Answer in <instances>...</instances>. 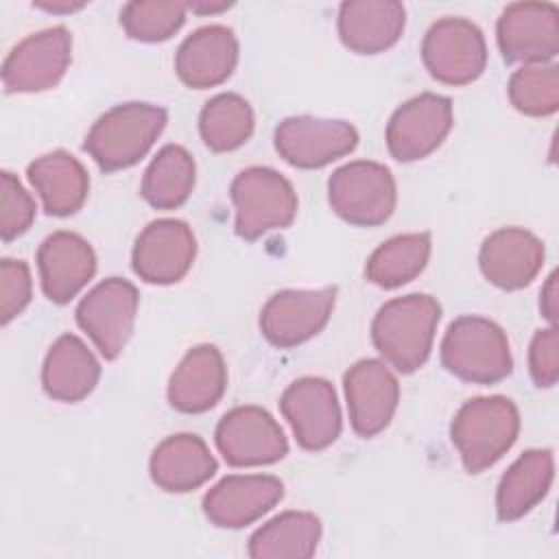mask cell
<instances>
[{
	"label": "cell",
	"instance_id": "obj_34",
	"mask_svg": "<svg viewBox=\"0 0 559 559\" xmlns=\"http://www.w3.org/2000/svg\"><path fill=\"white\" fill-rule=\"evenodd\" d=\"M0 236L4 242L22 236L35 218V201L9 170L0 177Z\"/></svg>",
	"mask_w": 559,
	"mask_h": 559
},
{
	"label": "cell",
	"instance_id": "obj_39",
	"mask_svg": "<svg viewBox=\"0 0 559 559\" xmlns=\"http://www.w3.org/2000/svg\"><path fill=\"white\" fill-rule=\"evenodd\" d=\"M186 7L192 11H199V13H218V11H225L229 4L221 2V4H186Z\"/></svg>",
	"mask_w": 559,
	"mask_h": 559
},
{
	"label": "cell",
	"instance_id": "obj_11",
	"mask_svg": "<svg viewBox=\"0 0 559 559\" xmlns=\"http://www.w3.org/2000/svg\"><path fill=\"white\" fill-rule=\"evenodd\" d=\"M358 144L356 129L345 120L293 116L277 124L275 148L295 168H321L352 153Z\"/></svg>",
	"mask_w": 559,
	"mask_h": 559
},
{
	"label": "cell",
	"instance_id": "obj_28",
	"mask_svg": "<svg viewBox=\"0 0 559 559\" xmlns=\"http://www.w3.org/2000/svg\"><path fill=\"white\" fill-rule=\"evenodd\" d=\"M321 539V520L308 511H286L269 520L249 539L253 559H306Z\"/></svg>",
	"mask_w": 559,
	"mask_h": 559
},
{
	"label": "cell",
	"instance_id": "obj_15",
	"mask_svg": "<svg viewBox=\"0 0 559 559\" xmlns=\"http://www.w3.org/2000/svg\"><path fill=\"white\" fill-rule=\"evenodd\" d=\"M282 415L304 450L332 445L341 432V408L334 386L323 378L295 380L280 400Z\"/></svg>",
	"mask_w": 559,
	"mask_h": 559
},
{
	"label": "cell",
	"instance_id": "obj_7",
	"mask_svg": "<svg viewBox=\"0 0 559 559\" xmlns=\"http://www.w3.org/2000/svg\"><path fill=\"white\" fill-rule=\"evenodd\" d=\"M421 59L432 79L445 85H467L487 66L480 28L463 17L437 20L421 44Z\"/></svg>",
	"mask_w": 559,
	"mask_h": 559
},
{
	"label": "cell",
	"instance_id": "obj_38",
	"mask_svg": "<svg viewBox=\"0 0 559 559\" xmlns=\"http://www.w3.org/2000/svg\"><path fill=\"white\" fill-rule=\"evenodd\" d=\"M37 7H41V9H46V11H52V13H59V11L70 13V11L81 9L83 2H39Z\"/></svg>",
	"mask_w": 559,
	"mask_h": 559
},
{
	"label": "cell",
	"instance_id": "obj_19",
	"mask_svg": "<svg viewBox=\"0 0 559 559\" xmlns=\"http://www.w3.org/2000/svg\"><path fill=\"white\" fill-rule=\"evenodd\" d=\"M478 264L487 282L502 290L528 286L544 264L542 240L520 227H502L485 238Z\"/></svg>",
	"mask_w": 559,
	"mask_h": 559
},
{
	"label": "cell",
	"instance_id": "obj_30",
	"mask_svg": "<svg viewBox=\"0 0 559 559\" xmlns=\"http://www.w3.org/2000/svg\"><path fill=\"white\" fill-rule=\"evenodd\" d=\"M430 236L402 234L382 242L367 260L365 275L380 288H397L415 280L428 264Z\"/></svg>",
	"mask_w": 559,
	"mask_h": 559
},
{
	"label": "cell",
	"instance_id": "obj_23",
	"mask_svg": "<svg viewBox=\"0 0 559 559\" xmlns=\"http://www.w3.org/2000/svg\"><path fill=\"white\" fill-rule=\"evenodd\" d=\"M227 369L214 345L192 347L168 382V402L181 413H205L225 393Z\"/></svg>",
	"mask_w": 559,
	"mask_h": 559
},
{
	"label": "cell",
	"instance_id": "obj_20",
	"mask_svg": "<svg viewBox=\"0 0 559 559\" xmlns=\"http://www.w3.org/2000/svg\"><path fill=\"white\" fill-rule=\"evenodd\" d=\"M37 269L44 295L55 304H68L92 280L96 255L79 234L55 231L39 245Z\"/></svg>",
	"mask_w": 559,
	"mask_h": 559
},
{
	"label": "cell",
	"instance_id": "obj_17",
	"mask_svg": "<svg viewBox=\"0 0 559 559\" xmlns=\"http://www.w3.org/2000/svg\"><path fill=\"white\" fill-rule=\"evenodd\" d=\"M343 384L354 432L362 439L382 432L400 400V384L391 369L382 360L365 358L347 369Z\"/></svg>",
	"mask_w": 559,
	"mask_h": 559
},
{
	"label": "cell",
	"instance_id": "obj_33",
	"mask_svg": "<svg viewBox=\"0 0 559 559\" xmlns=\"http://www.w3.org/2000/svg\"><path fill=\"white\" fill-rule=\"evenodd\" d=\"M186 9L181 2H129L120 11V24L131 39L164 41L181 28Z\"/></svg>",
	"mask_w": 559,
	"mask_h": 559
},
{
	"label": "cell",
	"instance_id": "obj_37",
	"mask_svg": "<svg viewBox=\"0 0 559 559\" xmlns=\"http://www.w3.org/2000/svg\"><path fill=\"white\" fill-rule=\"evenodd\" d=\"M539 308H542V314L555 325V321H557V275L555 273L548 277L546 286L542 288Z\"/></svg>",
	"mask_w": 559,
	"mask_h": 559
},
{
	"label": "cell",
	"instance_id": "obj_25",
	"mask_svg": "<svg viewBox=\"0 0 559 559\" xmlns=\"http://www.w3.org/2000/svg\"><path fill=\"white\" fill-rule=\"evenodd\" d=\"M100 378V365L87 345L74 336H59L46 354L41 367L44 391L57 402H81Z\"/></svg>",
	"mask_w": 559,
	"mask_h": 559
},
{
	"label": "cell",
	"instance_id": "obj_21",
	"mask_svg": "<svg viewBox=\"0 0 559 559\" xmlns=\"http://www.w3.org/2000/svg\"><path fill=\"white\" fill-rule=\"evenodd\" d=\"M238 63V41L231 28L212 24L183 39L175 57L179 79L194 90L221 85Z\"/></svg>",
	"mask_w": 559,
	"mask_h": 559
},
{
	"label": "cell",
	"instance_id": "obj_5",
	"mask_svg": "<svg viewBox=\"0 0 559 559\" xmlns=\"http://www.w3.org/2000/svg\"><path fill=\"white\" fill-rule=\"evenodd\" d=\"M236 234L255 240L273 229H284L297 214V194L286 177L266 166H251L231 181Z\"/></svg>",
	"mask_w": 559,
	"mask_h": 559
},
{
	"label": "cell",
	"instance_id": "obj_4",
	"mask_svg": "<svg viewBox=\"0 0 559 559\" xmlns=\"http://www.w3.org/2000/svg\"><path fill=\"white\" fill-rule=\"evenodd\" d=\"M441 362L456 378L476 384H493L513 369L502 328L474 314L459 317L448 325L441 343Z\"/></svg>",
	"mask_w": 559,
	"mask_h": 559
},
{
	"label": "cell",
	"instance_id": "obj_32",
	"mask_svg": "<svg viewBox=\"0 0 559 559\" xmlns=\"http://www.w3.org/2000/svg\"><path fill=\"white\" fill-rule=\"evenodd\" d=\"M511 105L526 116H550L559 107V68L552 61L524 63L509 79Z\"/></svg>",
	"mask_w": 559,
	"mask_h": 559
},
{
	"label": "cell",
	"instance_id": "obj_22",
	"mask_svg": "<svg viewBox=\"0 0 559 559\" xmlns=\"http://www.w3.org/2000/svg\"><path fill=\"white\" fill-rule=\"evenodd\" d=\"M406 24V11L395 0H352L338 9L341 41L358 55L391 48Z\"/></svg>",
	"mask_w": 559,
	"mask_h": 559
},
{
	"label": "cell",
	"instance_id": "obj_18",
	"mask_svg": "<svg viewBox=\"0 0 559 559\" xmlns=\"http://www.w3.org/2000/svg\"><path fill=\"white\" fill-rule=\"evenodd\" d=\"M284 496V485L275 476L247 474L227 476L203 498V513L221 528H242L269 513Z\"/></svg>",
	"mask_w": 559,
	"mask_h": 559
},
{
	"label": "cell",
	"instance_id": "obj_26",
	"mask_svg": "<svg viewBox=\"0 0 559 559\" xmlns=\"http://www.w3.org/2000/svg\"><path fill=\"white\" fill-rule=\"evenodd\" d=\"M26 175L39 192L44 210L52 216H70L79 212L87 199V170L66 151H52L37 157L28 164Z\"/></svg>",
	"mask_w": 559,
	"mask_h": 559
},
{
	"label": "cell",
	"instance_id": "obj_1",
	"mask_svg": "<svg viewBox=\"0 0 559 559\" xmlns=\"http://www.w3.org/2000/svg\"><path fill=\"white\" fill-rule=\"evenodd\" d=\"M439 319L441 306L430 295L391 299L373 317V345L391 367L413 373L430 356Z\"/></svg>",
	"mask_w": 559,
	"mask_h": 559
},
{
	"label": "cell",
	"instance_id": "obj_36",
	"mask_svg": "<svg viewBox=\"0 0 559 559\" xmlns=\"http://www.w3.org/2000/svg\"><path fill=\"white\" fill-rule=\"evenodd\" d=\"M528 367L537 386H555L559 378V334L555 325L533 336Z\"/></svg>",
	"mask_w": 559,
	"mask_h": 559
},
{
	"label": "cell",
	"instance_id": "obj_13",
	"mask_svg": "<svg viewBox=\"0 0 559 559\" xmlns=\"http://www.w3.org/2000/svg\"><path fill=\"white\" fill-rule=\"evenodd\" d=\"M452 129V103L439 94H419L406 100L386 124V148L397 162L430 155Z\"/></svg>",
	"mask_w": 559,
	"mask_h": 559
},
{
	"label": "cell",
	"instance_id": "obj_29",
	"mask_svg": "<svg viewBox=\"0 0 559 559\" xmlns=\"http://www.w3.org/2000/svg\"><path fill=\"white\" fill-rule=\"evenodd\" d=\"M194 188V159L177 144H166L148 164L142 179V197L155 210H175L188 201Z\"/></svg>",
	"mask_w": 559,
	"mask_h": 559
},
{
	"label": "cell",
	"instance_id": "obj_27",
	"mask_svg": "<svg viewBox=\"0 0 559 559\" xmlns=\"http://www.w3.org/2000/svg\"><path fill=\"white\" fill-rule=\"evenodd\" d=\"M555 461L550 450L524 452L500 478L496 491V511L502 522L526 515L550 489Z\"/></svg>",
	"mask_w": 559,
	"mask_h": 559
},
{
	"label": "cell",
	"instance_id": "obj_3",
	"mask_svg": "<svg viewBox=\"0 0 559 559\" xmlns=\"http://www.w3.org/2000/svg\"><path fill=\"white\" fill-rule=\"evenodd\" d=\"M520 432V413L509 397H474L452 419L450 437L469 474L491 467L511 450Z\"/></svg>",
	"mask_w": 559,
	"mask_h": 559
},
{
	"label": "cell",
	"instance_id": "obj_31",
	"mask_svg": "<svg viewBox=\"0 0 559 559\" xmlns=\"http://www.w3.org/2000/svg\"><path fill=\"white\" fill-rule=\"evenodd\" d=\"M201 140L216 153L242 146L253 133V111L238 94H218L205 103L199 116Z\"/></svg>",
	"mask_w": 559,
	"mask_h": 559
},
{
	"label": "cell",
	"instance_id": "obj_12",
	"mask_svg": "<svg viewBox=\"0 0 559 559\" xmlns=\"http://www.w3.org/2000/svg\"><path fill=\"white\" fill-rule=\"evenodd\" d=\"M336 301V288L282 290L260 312L262 336L282 349L301 345L323 330Z\"/></svg>",
	"mask_w": 559,
	"mask_h": 559
},
{
	"label": "cell",
	"instance_id": "obj_14",
	"mask_svg": "<svg viewBox=\"0 0 559 559\" xmlns=\"http://www.w3.org/2000/svg\"><path fill=\"white\" fill-rule=\"evenodd\" d=\"M507 61H552L559 52V9L550 2H513L496 24Z\"/></svg>",
	"mask_w": 559,
	"mask_h": 559
},
{
	"label": "cell",
	"instance_id": "obj_9",
	"mask_svg": "<svg viewBox=\"0 0 559 559\" xmlns=\"http://www.w3.org/2000/svg\"><path fill=\"white\" fill-rule=\"evenodd\" d=\"M138 301V288L122 277L100 282L81 299L76 321L107 360L124 349L133 332Z\"/></svg>",
	"mask_w": 559,
	"mask_h": 559
},
{
	"label": "cell",
	"instance_id": "obj_8",
	"mask_svg": "<svg viewBox=\"0 0 559 559\" xmlns=\"http://www.w3.org/2000/svg\"><path fill=\"white\" fill-rule=\"evenodd\" d=\"M72 57V37L66 26H52L22 39L2 63V83L11 94L55 87Z\"/></svg>",
	"mask_w": 559,
	"mask_h": 559
},
{
	"label": "cell",
	"instance_id": "obj_2",
	"mask_svg": "<svg viewBox=\"0 0 559 559\" xmlns=\"http://www.w3.org/2000/svg\"><path fill=\"white\" fill-rule=\"evenodd\" d=\"M166 109L148 103H124L103 114L85 135L83 148L100 170L114 173L140 162L166 127Z\"/></svg>",
	"mask_w": 559,
	"mask_h": 559
},
{
	"label": "cell",
	"instance_id": "obj_16",
	"mask_svg": "<svg viewBox=\"0 0 559 559\" xmlns=\"http://www.w3.org/2000/svg\"><path fill=\"white\" fill-rule=\"evenodd\" d=\"M197 240L192 229L177 218L148 223L133 247V271L148 284L179 282L192 266Z\"/></svg>",
	"mask_w": 559,
	"mask_h": 559
},
{
	"label": "cell",
	"instance_id": "obj_6",
	"mask_svg": "<svg viewBox=\"0 0 559 559\" xmlns=\"http://www.w3.org/2000/svg\"><path fill=\"white\" fill-rule=\"evenodd\" d=\"M328 199L349 225L376 227L386 223L395 210V179L384 164L349 162L332 173Z\"/></svg>",
	"mask_w": 559,
	"mask_h": 559
},
{
	"label": "cell",
	"instance_id": "obj_35",
	"mask_svg": "<svg viewBox=\"0 0 559 559\" xmlns=\"http://www.w3.org/2000/svg\"><path fill=\"white\" fill-rule=\"evenodd\" d=\"M33 282L24 260L4 258L0 262V321L7 325L15 319L31 301Z\"/></svg>",
	"mask_w": 559,
	"mask_h": 559
},
{
	"label": "cell",
	"instance_id": "obj_10",
	"mask_svg": "<svg viewBox=\"0 0 559 559\" xmlns=\"http://www.w3.org/2000/svg\"><path fill=\"white\" fill-rule=\"evenodd\" d=\"M216 445L234 467L269 465L288 452L284 430L260 406H238L225 413L216 426Z\"/></svg>",
	"mask_w": 559,
	"mask_h": 559
},
{
	"label": "cell",
	"instance_id": "obj_24",
	"mask_svg": "<svg viewBox=\"0 0 559 559\" xmlns=\"http://www.w3.org/2000/svg\"><path fill=\"white\" fill-rule=\"evenodd\" d=\"M151 478L170 493H186L207 483L216 472V459L197 435H173L151 454Z\"/></svg>",
	"mask_w": 559,
	"mask_h": 559
}]
</instances>
